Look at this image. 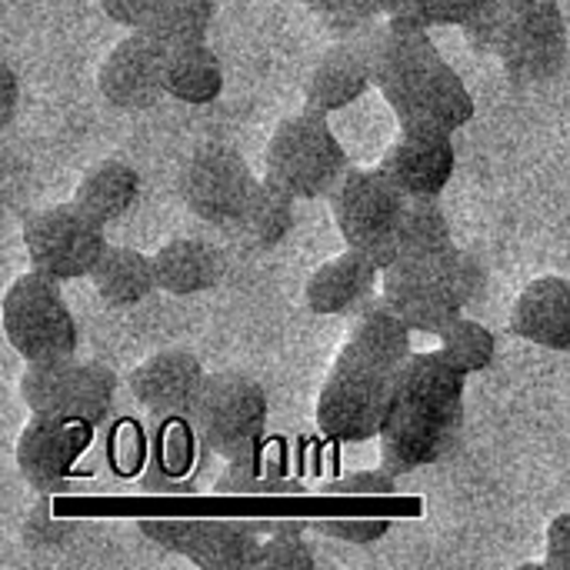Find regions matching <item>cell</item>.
<instances>
[{
	"label": "cell",
	"mask_w": 570,
	"mask_h": 570,
	"mask_svg": "<svg viewBox=\"0 0 570 570\" xmlns=\"http://www.w3.org/2000/svg\"><path fill=\"white\" fill-rule=\"evenodd\" d=\"M0 317H3V334L10 347L27 364L77 354L80 331L60 294V284L37 271L20 274L7 287Z\"/></svg>",
	"instance_id": "7"
},
{
	"label": "cell",
	"mask_w": 570,
	"mask_h": 570,
	"mask_svg": "<svg viewBox=\"0 0 570 570\" xmlns=\"http://www.w3.org/2000/svg\"><path fill=\"white\" fill-rule=\"evenodd\" d=\"M431 3H434V27H461L491 0H431Z\"/></svg>",
	"instance_id": "40"
},
{
	"label": "cell",
	"mask_w": 570,
	"mask_h": 570,
	"mask_svg": "<svg viewBox=\"0 0 570 570\" xmlns=\"http://www.w3.org/2000/svg\"><path fill=\"white\" fill-rule=\"evenodd\" d=\"M157 451L154 464L147 468L144 488L147 491H164V494H194L197 474L204 468L207 444L200 441L197 428L190 417H167L157 428Z\"/></svg>",
	"instance_id": "21"
},
{
	"label": "cell",
	"mask_w": 570,
	"mask_h": 570,
	"mask_svg": "<svg viewBox=\"0 0 570 570\" xmlns=\"http://www.w3.org/2000/svg\"><path fill=\"white\" fill-rule=\"evenodd\" d=\"M461 30H464V43L478 57H498V47H501V0H491L488 7H481L471 20L461 23Z\"/></svg>",
	"instance_id": "35"
},
{
	"label": "cell",
	"mask_w": 570,
	"mask_h": 570,
	"mask_svg": "<svg viewBox=\"0 0 570 570\" xmlns=\"http://www.w3.org/2000/svg\"><path fill=\"white\" fill-rule=\"evenodd\" d=\"M438 354L454 371L471 377V374H484L494 364L498 341H494V334L481 321H471V317L461 314L458 321H451L448 327L438 331Z\"/></svg>",
	"instance_id": "30"
},
{
	"label": "cell",
	"mask_w": 570,
	"mask_h": 570,
	"mask_svg": "<svg viewBox=\"0 0 570 570\" xmlns=\"http://www.w3.org/2000/svg\"><path fill=\"white\" fill-rule=\"evenodd\" d=\"M411 327L384 297L354 311V327L337 351L317 394L314 421L337 444H367L381 438L394 407L397 381L414 354Z\"/></svg>",
	"instance_id": "1"
},
{
	"label": "cell",
	"mask_w": 570,
	"mask_h": 570,
	"mask_svg": "<svg viewBox=\"0 0 570 570\" xmlns=\"http://www.w3.org/2000/svg\"><path fill=\"white\" fill-rule=\"evenodd\" d=\"M464 374L438 351L411 354L381 431V468L407 478L448 458L464 428Z\"/></svg>",
	"instance_id": "2"
},
{
	"label": "cell",
	"mask_w": 570,
	"mask_h": 570,
	"mask_svg": "<svg viewBox=\"0 0 570 570\" xmlns=\"http://www.w3.org/2000/svg\"><path fill=\"white\" fill-rule=\"evenodd\" d=\"M207 384V371L197 354L190 351H157L130 374L134 401L157 421L167 417H190L200 391Z\"/></svg>",
	"instance_id": "16"
},
{
	"label": "cell",
	"mask_w": 570,
	"mask_h": 570,
	"mask_svg": "<svg viewBox=\"0 0 570 570\" xmlns=\"http://www.w3.org/2000/svg\"><path fill=\"white\" fill-rule=\"evenodd\" d=\"M87 281L94 284L97 297L117 311L137 307L157 291L154 257L140 254L134 247H124V244H107V250L100 254V261Z\"/></svg>",
	"instance_id": "25"
},
{
	"label": "cell",
	"mask_w": 570,
	"mask_h": 570,
	"mask_svg": "<svg viewBox=\"0 0 570 570\" xmlns=\"http://www.w3.org/2000/svg\"><path fill=\"white\" fill-rule=\"evenodd\" d=\"M381 277L384 271L371 261V254L347 247L344 254L331 257L307 277L304 304L311 314H321V317L354 314L374 297Z\"/></svg>",
	"instance_id": "18"
},
{
	"label": "cell",
	"mask_w": 570,
	"mask_h": 570,
	"mask_svg": "<svg viewBox=\"0 0 570 570\" xmlns=\"http://www.w3.org/2000/svg\"><path fill=\"white\" fill-rule=\"evenodd\" d=\"M160 0H100V10L107 20L127 27V30H144L154 17Z\"/></svg>",
	"instance_id": "38"
},
{
	"label": "cell",
	"mask_w": 570,
	"mask_h": 570,
	"mask_svg": "<svg viewBox=\"0 0 570 570\" xmlns=\"http://www.w3.org/2000/svg\"><path fill=\"white\" fill-rule=\"evenodd\" d=\"M264 170L267 180L281 184L297 200H317L331 197V190L351 170V160L327 124V114L304 107L274 127L264 150Z\"/></svg>",
	"instance_id": "4"
},
{
	"label": "cell",
	"mask_w": 570,
	"mask_h": 570,
	"mask_svg": "<svg viewBox=\"0 0 570 570\" xmlns=\"http://www.w3.org/2000/svg\"><path fill=\"white\" fill-rule=\"evenodd\" d=\"M327 200L344 244L364 254H374L391 240L407 207V197L381 167H351Z\"/></svg>",
	"instance_id": "11"
},
{
	"label": "cell",
	"mask_w": 570,
	"mask_h": 570,
	"mask_svg": "<svg viewBox=\"0 0 570 570\" xmlns=\"http://www.w3.org/2000/svg\"><path fill=\"white\" fill-rule=\"evenodd\" d=\"M377 167L404 197H441L458 167L454 134L401 127Z\"/></svg>",
	"instance_id": "15"
},
{
	"label": "cell",
	"mask_w": 570,
	"mask_h": 570,
	"mask_svg": "<svg viewBox=\"0 0 570 570\" xmlns=\"http://www.w3.org/2000/svg\"><path fill=\"white\" fill-rule=\"evenodd\" d=\"M167 47L147 30H130L100 63L97 90L114 110H150L167 94Z\"/></svg>",
	"instance_id": "13"
},
{
	"label": "cell",
	"mask_w": 570,
	"mask_h": 570,
	"mask_svg": "<svg viewBox=\"0 0 570 570\" xmlns=\"http://www.w3.org/2000/svg\"><path fill=\"white\" fill-rule=\"evenodd\" d=\"M87 424L30 417L17 441V471L37 494H60L90 444Z\"/></svg>",
	"instance_id": "14"
},
{
	"label": "cell",
	"mask_w": 570,
	"mask_h": 570,
	"mask_svg": "<svg viewBox=\"0 0 570 570\" xmlns=\"http://www.w3.org/2000/svg\"><path fill=\"white\" fill-rule=\"evenodd\" d=\"M214 13H217V0H160L144 30L167 50L207 43Z\"/></svg>",
	"instance_id": "29"
},
{
	"label": "cell",
	"mask_w": 570,
	"mask_h": 570,
	"mask_svg": "<svg viewBox=\"0 0 570 570\" xmlns=\"http://www.w3.org/2000/svg\"><path fill=\"white\" fill-rule=\"evenodd\" d=\"M294 200H297L294 194H287L281 184H274V180L264 177V180H257V187L250 190V197H247V204H244V210H240L234 230H237L250 247L271 250V247H277V244L294 230V220H297Z\"/></svg>",
	"instance_id": "26"
},
{
	"label": "cell",
	"mask_w": 570,
	"mask_h": 570,
	"mask_svg": "<svg viewBox=\"0 0 570 570\" xmlns=\"http://www.w3.org/2000/svg\"><path fill=\"white\" fill-rule=\"evenodd\" d=\"M324 494H341V498H387L397 494V478L387 468L377 471H357V474H344L331 484H324Z\"/></svg>",
	"instance_id": "36"
},
{
	"label": "cell",
	"mask_w": 570,
	"mask_h": 570,
	"mask_svg": "<svg viewBox=\"0 0 570 570\" xmlns=\"http://www.w3.org/2000/svg\"><path fill=\"white\" fill-rule=\"evenodd\" d=\"M254 187V170L230 144H200L177 174V194L184 207L217 227L237 224Z\"/></svg>",
	"instance_id": "10"
},
{
	"label": "cell",
	"mask_w": 570,
	"mask_h": 570,
	"mask_svg": "<svg viewBox=\"0 0 570 570\" xmlns=\"http://www.w3.org/2000/svg\"><path fill=\"white\" fill-rule=\"evenodd\" d=\"M3 70V107H0V127H10L17 117V104H20V77L10 63L0 67Z\"/></svg>",
	"instance_id": "41"
},
{
	"label": "cell",
	"mask_w": 570,
	"mask_h": 570,
	"mask_svg": "<svg viewBox=\"0 0 570 570\" xmlns=\"http://www.w3.org/2000/svg\"><path fill=\"white\" fill-rule=\"evenodd\" d=\"M397 117V127H414V130H441V134H458L464 130L474 114V94L468 90L464 77L444 60L428 80H421L414 90L387 104Z\"/></svg>",
	"instance_id": "17"
},
{
	"label": "cell",
	"mask_w": 570,
	"mask_h": 570,
	"mask_svg": "<svg viewBox=\"0 0 570 570\" xmlns=\"http://www.w3.org/2000/svg\"><path fill=\"white\" fill-rule=\"evenodd\" d=\"M317 534H324V538H334V541H341V544H357V548H371V544H377V541H384L387 538V531H391V521H384V518H354V521H347V518H334V521H317V524H311Z\"/></svg>",
	"instance_id": "34"
},
{
	"label": "cell",
	"mask_w": 570,
	"mask_h": 570,
	"mask_svg": "<svg viewBox=\"0 0 570 570\" xmlns=\"http://www.w3.org/2000/svg\"><path fill=\"white\" fill-rule=\"evenodd\" d=\"M448 247H454V234L438 197H407L397 230L391 234L384 247L371 254V261L381 271H387L404 261H424V257L444 254Z\"/></svg>",
	"instance_id": "22"
},
{
	"label": "cell",
	"mask_w": 570,
	"mask_h": 570,
	"mask_svg": "<svg viewBox=\"0 0 570 570\" xmlns=\"http://www.w3.org/2000/svg\"><path fill=\"white\" fill-rule=\"evenodd\" d=\"M137 197H140V170L117 157L90 164L73 190V204L104 227L120 220L137 204Z\"/></svg>",
	"instance_id": "24"
},
{
	"label": "cell",
	"mask_w": 570,
	"mask_h": 570,
	"mask_svg": "<svg viewBox=\"0 0 570 570\" xmlns=\"http://www.w3.org/2000/svg\"><path fill=\"white\" fill-rule=\"evenodd\" d=\"M224 94V67L220 57L207 43L177 47L167 53V97L204 107Z\"/></svg>",
	"instance_id": "27"
},
{
	"label": "cell",
	"mask_w": 570,
	"mask_h": 570,
	"mask_svg": "<svg viewBox=\"0 0 570 570\" xmlns=\"http://www.w3.org/2000/svg\"><path fill=\"white\" fill-rule=\"evenodd\" d=\"M150 257H154L157 287L174 297L204 294V291L217 287V281L224 277L220 250L200 237H174Z\"/></svg>",
	"instance_id": "23"
},
{
	"label": "cell",
	"mask_w": 570,
	"mask_h": 570,
	"mask_svg": "<svg viewBox=\"0 0 570 570\" xmlns=\"http://www.w3.org/2000/svg\"><path fill=\"white\" fill-rule=\"evenodd\" d=\"M374 87L371 67L354 40L331 43L311 67L304 83V107L321 114H337L357 104Z\"/></svg>",
	"instance_id": "20"
},
{
	"label": "cell",
	"mask_w": 570,
	"mask_h": 570,
	"mask_svg": "<svg viewBox=\"0 0 570 570\" xmlns=\"http://www.w3.org/2000/svg\"><path fill=\"white\" fill-rule=\"evenodd\" d=\"M147 541L204 570L261 568V538L240 521H140Z\"/></svg>",
	"instance_id": "12"
},
{
	"label": "cell",
	"mask_w": 570,
	"mask_h": 570,
	"mask_svg": "<svg viewBox=\"0 0 570 570\" xmlns=\"http://www.w3.org/2000/svg\"><path fill=\"white\" fill-rule=\"evenodd\" d=\"M488 287L484 264L464 250L448 247L424 261H404L384 271L381 297L407 321L411 331L438 337L441 327L458 321Z\"/></svg>",
	"instance_id": "3"
},
{
	"label": "cell",
	"mask_w": 570,
	"mask_h": 570,
	"mask_svg": "<svg viewBox=\"0 0 570 570\" xmlns=\"http://www.w3.org/2000/svg\"><path fill=\"white\" fill-rule=\"evenodd\" d=\"M307 524H274L261 544V568L311 570L317 568L314 544L307 541Z\"/></svg>",
	"instance_id": "31"
},
{
	"label": "cell",
	"mask_w": 570,
	"mask_h": 570,
	"mask_svg": "<svg viewBox=\"0 0 570 570\" xmlns=\"http://www.w3.org/2000/svg\"><path fill=\"white\" fill-rule=\"evenodd\" d=\"M307 7L321 17V23H324L337 40H344V37H351L354 30H361V27L381 20L387 0H311Z\"/></svg>",
	"instance_id": "32"
},
{
	"label": "cell",
	"mask_w": 570,
	"mask_h": 570,
	"mask_svg": "<svg viewBox=\"0 0 570 570\" xmlns=\"http://www.w3.org/2000/svg\"><path fill=\"white\" fill-rule=\"evenodd\" d=\"M20 234H23L30 271L57 284L90 277L100 254L107 250L104 224L87 217L73 200L27 214Z\"/></svg>",
	"instance_id": "9"
},
{
	"label": "cell",
	"mask_w": 570,
	"mask_h": 570,
	"mask_svg": "<svg viewBox=\"0 0 570 570\" xmlns=\"http://www.w3.org/2000/svg\"><path fill=\"white\" fill-rule=\"evenodd\" d=\"M301 3H311V0H301Z\"/></svg>",
	"instance_id": "42"
},
{
	"label": "cell",
	"mask_w": 570,
	"mask_h": 570,
	"mask_svg": "<svg viewBox=\"0 0 570 570\" xmlns=\"http://www.w3.org/2000/svg\"><path fill=\"white\" fill-rule=\"evenodd\" d=\"M214 494H244V498L304 494V484L291 474L284 458H264L257 451L254 458L227 461L224 474L214 481Z\"/></svg>",
	"instance_id": "28"
},
{
	"label": "cell",
	"mask_w": 570,
	"mask_h": 570,
	"mask_svg": "<svg viewBox=\"0 0 570 570\" xmlns=\"http://www.w3.org/2000/svg\"><path fill=\"white\" fill-rule=\"evenodd\" d=\"M20 397L30 417L100 428L114 411L117 374L107 364L80 361L77 354L37 361L20 374Z\"/></svg>",
	"instance_id": "5"
},
{
	"label": "cell",
	"mask_w": 570,
	"mask_h": 570,
	"mask_svg": "<svg viewBox=\"0 0 570 570\" xmlns=\"http://www.w3.org/2000/svg\"><path fill=\"white\" fill-rule=\"evenodd\" d=\"M267 414V394L250 374L217 371L207 374L190 421L210 454L224 461H244L264 451Z\"/></svg>",
	"instance_id": "6"
},
{
	"label": "cell",
	"mask_w": 570,
	"mask_h": 570,
	"mask_svg": "<svg viewBox=\"0 0 570 570\" xmlns=\"http://www.w3.org/2000/svg\"><path fill=\"white\" fill-rule=\"evenodd\" d=\"M20 534H23V544L33 548V551H57V548L70 544V538L77 534V524L63 521V518H53L50 514V494H40V501L27 514Z\"/></svg>",
	"instance_id": "33"
},
{
	"label": "cell",
	"mask_w": 570,
	"mask_h": 570,
	"mask_svg": "<svg viewBox=\"0 0 570 570\" xmlns=\"http://www.w3.org/2000/svg\"><path fill=\"white\" fill-rule=\"evenodd\" d=\"M544 568L570 570V511L558 514L548 524V538H544Z\"/></svg>",
	"instance_id": "39"
},
{
	"label": "cell",
	"mask_w": 570,
	"mask_h": 570,
	"mask_svg": "<svg viewBox=\"0 0 570 570\" xmlns=\"http://www.w3.org/2000/svg\"><path fill=\"white\" fill-rule=\"evenodd\" d=\"M498 60L514 83H544L568 63V20L558 0H501Z\"/></svg>",
	"instance_id": "8"
},
{
	"label": "cell",
	"mask_w": 570,
	"mask_h": 570,
	"mask_svg": "<svg viewBox=\"0 0 570 570\" xmlns=\"http://www.w3.org/2000/svg\"><path fill=\"white\" fill-rule=\"evenodd\" d=\"M384 20L397 30H431L434 3L431 0H387Z\"/></svg>",
	"instance_id": "37"
},
{
	"label": "cell",
	"mask_w": 570,
	"mask_h": 570,
	"mask_svg": "<svg viewBox=\"0 0 570 570\" xmlns=\"http://www.w3.org/2000/svg\"><path fill=\"white\" fill-rule=\"evenodd\" d=\"M511 334L534 347L570 354V277L544 274L531 281L514 301Z\"/></svg>",
	"instance_id": "19"
}]
</instances>
